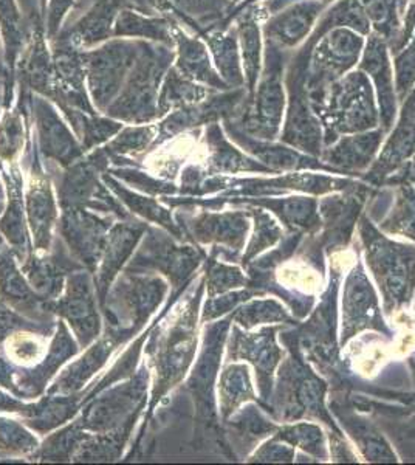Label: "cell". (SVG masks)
I'll use <instances>...</instances> for the list:
<instances>
[{
  "instance_id": "cell-28",
  "label": "cell",
  "mask_w": 415,
  "mask_h": 465,
  "mask_svg": "<svg viewBox=\"0 0 415 465\" xmlns=\"http://www.w3.org/2000/svg\"><path fill=\"white\" fill-rule=\"evenodd\" d=\"M0 210H2V203H0Z\"/></svg>"
},
{
  "instance_id": "cell-26",
  "label": "cell",
  "mask_w": 415,
  "mask_h": 465,
  "mask_svg": "<svg viewBox=\"0 0 415 465\" xmlns=\"http://www.w3.org/2000/svg\"><path fill=\"white\" fill-rule=\"evenodd\" d=\"M22 322L15 313L8 312L5 307L0 306V340L5 337L6 332L11 329L21 328Z\"/></svg>"
},
{
  "instance_id": "cell-8",
  "label": "cell",
  "mask_w": 415,
  "mask_h": 465,
  "mask_svg": "<svg viewBox=\"0 0 415 465\" xmlns=\"http://www.w3.org/2000/svg\"><path fill=\"white\" fill-rule=\"evenodd\" d=\"M78 349L74 348V341L70 340L69 333L64 328V324H59L58 337L54 339L52 351L43 365H39L37 370L32 372H26L24 376L19 377V385H24L21 390V396H36L37 392H41L48 377L52 376L54 370L58 368L64 360L69 359L72 355L76 354Z\"/></svg>"
},
{
  "instance_id": "cell-16",
  "label": "cell",
  "mask_w": 415,
  "mask_h": 465,
  "mask_svg": "<svg viewBox=\"0 0 415 465\" xmlns=\"http://www.w3.org/2000/svg\"><path fill=\"white\" fill-rule=\"evenodd\" d=\"M0 230L16 250L24 249L25 245V228L22 216L21 191L15 183H11L10 208L6 216L0 221Z\"/></svg>"
},
{
  "instance_id": "cell-21",
  "label": "cell",
  "mask_w": 415,
  "mask_h": 465,
  "mask_svg": "<svg viewBox=\"0 0 415 465\" xmlns=\"http://www.w3.org/2000/svg\"><path fill=\"white\" fill-rule=\"evenodd\" d=\"M153 131L151 127H131V129H126L124 133L120 135V137L116 138L115 142L111 144V146H107V148H111L112 151H116V153H140L143 151V148H146L147 143L153 140Z\"/></svg>"
},
{
  "instance_id": "cell-10",
  "label": "cell",
  "mask_w": 415,
  "mask_h": 465,
  "mask_svg": "<svg viewBox=\"0 0 415 465\" xmlns=\"http://www.w3.org/2000/svg\"><path fill=\"white\" fill-rule=\"evenodd\" d=\"M375 295L363 273L352 275L347 282L346 293V337L363 326L361 318H371L377 313Z\"/></svg>"
},
{
  "instance_id": "cell-5",
  "label": "cell",
  "mask_w": 415,
  "mask_h": 465,
  "mask_svg": "<svg viewBox=\"0 0 415 465\" xmlns=\"http://www.w3.org/2000/svg\"><path fill=\"white\" fill-rule=\"evenodd\" d=\"M58 311L64 317L69 318L70 324L74 326L83 346H87L98 335L100 324L94 306L89 278L84 273L70 278L69 293L59 302Z\"/></svg>"
},
{
  "instance_id": "cell-6",
  "label": "cell",
  "mask_w": 415,
  "mask_h": 465,
  "mask_svg": "<svg viewBox=\"0 0 415 465\" xmlns=\"http://www.w3.org/2000/svg\"><path fill=\"white\" fill-rule=\"evenodd\" d=\"M37 127L41 134V144L47 157L58 160L59 163L67 164L78 157V144L70 135L67 127L64 126L59 116L45 101L37 100Z\"/></svg>"
},
{
  "instance_id": "cell-18",
  "label": "cell",
  "mask_w": 415,
  "mask_h": 465,
  "mask_svg": "<svg viewBox=\"0 0 415 465\" xmlns=\"http://www.w3.org/2000/svg\"><path fill=\"white\" fill-rule=\"evenodd\" d=\"M24 143L21 115L6 114L4 122L0 123V157L11 160L16 157Z\"/></svg>"
},
{
  "instance_id": "cell-20",
  "label": "cell",
  "mask_w": 415,
  "mask_h": 465,
  "mask_svg": "<svg viewBox=\"0 0 415 465\" xmlns=\"http://www.w3.org/2000/svg\"><path fill=\"white\" fill-rule=\"evenodd\" d=\"M36 439L25 433L19 425L13 420L0 419V449L24 453V451L36 449Z\"/></svg>"
},
{
  "instance_id": "cell-11",
  "label": "cell",
  "mask_w": 415,
  "mask_h": 465,
  "mask_svg": "<svg viewBox=\"0 0 415 465\" xmlns=\"http://www.w3.org/2000/svg\"><path fill=\"white\" fill-rule=\"evenodd\" d=\"M0 293L19 311L33 312L36 318L41 315L43 309H39V298L33 296L28 286H25L8 252L0 256Z\"/></svg>"
},
{
  "instance_id": "cell-15",
  "label": "cell",
  "mask_w": 415,
  "mask_h": 465,
  "mask_svg": "<svg viewBox=\"0 0 415 465\" xmlns=\"http://www.w3.org/2000/svg\"><path fill=\"white\" fill-rule=\"evenodd\" d=\"M0 27L6 43V63L13 67L22 43L21 16L13 0H0Z\"/></svg>"
},
{
  "instance_id": "cell-24",
  "label": "cell",
  "mask_w": 415,
  "mask_h": 465,
  "mask_svg": "<svg viewBox=\"0 0 415 465\" xmlns=\"http://www.w3.org/2000/svg\"><path fill=\"white\" fill-rule=\"evenodd\" d=\"M74 5V0H50L48 5V37L53 39L58 33L59 25L63 22V17L67 15L70 6Z\"/></svg>"
},
{
  "instance_id": "cell-12",
  "label": "cell",
  "mask_w": 415,
  "mask_h": 465,
  "mask_svg": "<svg viewBox=\"0 0 415 465\" xmlns=\"http://www.w3.org/2000/svg\"><path fill=\"white\" fill-rule=\"evenodd\" d=\"M140 238V230L129 227V225H120L112 232L109 238V245H107V254H105L104 264L100 273V289L101 300L104 298V293L109 289L112 278L116 275V272L120 269V265L124 262L129 253H131L133 245Z\"/></svg>"
},
{
  "instance_id": "cell-14",
  "label": "cell",
  "mask_w": 415,
  "mask_h": 465,
  "mask_svg": "<svg viewBox=\"0 0 415 465\" xmlns=\"http://www.w3.org/2000/svg\"><path fill=\"white\" fill-rule=\"evenodd\" d=\"M114 36L151 37L162 43H173V33L169 22L163 19L138 16L132 11H123L116 21Z\"/></svg>"
},
{
  "instance_id": "cell-17",
  "label": "cell",
  "mask_w": 415,
  "mask_h": 465,
  "mask_svg": "<svg viewBox=\"0 0 415 465\" xmlns=\"http://www.w3.org/2000/svg\"><path fill=\"white\" fill-rule=\"evenodd\" d=\"M252 392L248 383V374L245 368H230L226 371L222 381V394H223V411H232L236 403L242 402L243 397Z\"/></svg>"
},
{
  "instance_id": "cell-13",
  "label": "cell",
  "mask_w": 415,
  "mask_h": 465,
  "mask_svg": "<svg viewBox=\"0 0 415 465\" xmlns=\"http://www.w3.org/2000/svg\"><path fill=\"white\" fill-rule=\"evenodd\" d=\"M114 348H115V341L112 340V335L100 341L95 348L90 349L85 357L81 359V361L70 366L69 370L64 372V376L56 381V385L53 386L52 391L65 392L78 390L79 386H83V383L95 371L100 370V366L104 363L105 359L109 357Z\"/></svg>"
},
{
  "instance_id": "cell-9",
  "label": "cell",
  "mask_w": 415,
  "mask_h": 465,
  "mask_svg": "<svg viewBox=\"0 0 415 465\" xmlns=\"http://www.w3.org/2000/svg\"><path fill=\"white\" fill-rule=\"evenodd\" d=\"M28 214H30V223L35 232L37 249H48L50 228L56 213H54L50 188L44 179L33 180L30 194H28Z\"/></svg>"
},
{
  "instance_id": "cell-23",
  "label": "cell",
  "mask_w": 415,
  "mask_h": 465,
  "mask_svg": "<svg viewBox=\"0 0 415 465\" xmlns=\"http://www.w3.org/2000/svg\"><path fill=\"white\" fill-rule=\"evenodd\" d=\"M85 129V148H92L94 144L101 143L107 138L118 133L122 129V124L118 123L107 122V120H92L83 124Z\"/></svg>"
},
{
  "instance_id": "cell-1",
  "label": "cell",
  "mask_w": 415,
  "mask_h": 465,
  "mask_svg": "<svg viewBox=\"0 0 415 465\" xmlns=\"http://www.w3.org/2000/svg\"><path fill=\"white\" fill-rule=\"evenodd\" d=\"M163 59H166L164 52H157L153 48H149L147 52L143 50L142 58H138L126 90L123 92L120 100L107 109L112 116L131 122H147L155 115L153 98L157 94L158 81L162 74L158 63H162Z\"/></svg>"
},
{
  "instance_id": "cell-2",
  "label": "cell",
  "mask_w": 415,
  "mask_h": 465,
  "mask_svg": "<svg viewBox=\"0 0 415 465\" xmlns=\"http://www.w3.org/2000/svg\"><path fill=\"white\" fill-rule=\"evenodd\" d=\"M197 302L188 304V311L180 313L179 320L169 329L168 339L157 349V386L153 392V403L173 381H179L190 365L194 354V311Z\"/></svg>"
},
{
  "instance_id": "cell-3",
  "label": "cell",
  "mask_w": 415,
  "mask_h": 465,
  "mask_svg": "<svg viewBox=\"0 0 415 465\" xmlns=\"http://www.w3.org/2000/svg\"><path fill=\"white\" fill-rule=\"evenodd\" d=\"M137 48V44L112 43L94 54H84L90 89L100 109H104L120 89L127 69L142 52Z\"/></svg>"
},
{
  "instance_id": "cell-25",
  "label": "cell",
  "mask_w": 415,
  "mask_h": 465,
  "mask_svg": "<svg viewBox=\"0 0 415 465\" xmlns=\"http://www.w3.org/2000/svg\"><path fill=\"white\" fill-rule=\"evenodd\" d=\"M239 282H242V276H241L237 270L226 269V267L219 265L216 270L211 272L210 286L214 291L222 292L226 287L234 286V284H239Z\"/></svg>"
},
{
  "instance_id": "cell-22",
  "label": "cell",
  "mask_w": 415,
  "mask_h": 465,
  "mask_svg": "<svg viewBox=\"0 0 415 465\" xmlns=\"http://www.w3.org/2000/svg\"><path fill=\"white\" fill-rule=\"evenodd\" d=\"M284 309L273 302H254L252 306L243 309V312L237 317L245 326H252L258 322H272V320H284Z\"/></svg>"
},
{
  "instance_id": "cell-27",
  "label": "cell",
  "mask_w": 415,
  "mask_h": 465,
  "mask_svg": "<svg viewBox=\"0 0 415 465\" xmlns=\"http://www.w3.org/2000/svg\"><path fill=\"white\" fill-rule=\"evenodd\" d=\"M10 377V368H8L4 360L0 359V385H5L6 388L11 386V390L15 391V386L11 383Z\"/></svg>"
},
{
  "instance_id": "cell-29",
  "label": "cell",
  "mask_w": 415,
  "mask_h": 465,
  "mask_svg": "<svg viewBox=\"0 0 415 465\" xmlns=\"http://www.w3.org/2000/svg\"><path fill=\"white\" fill-rule=\"evenodd\" d=\"M138 4H140V2H142V0H137Z\"/></svg>"
},
{
  "instance_id": "cell-7",
  "label": "cell",
  "mask_w": 415,
  "mask_h": 465,
  "mask_svg": "<svg viewBox=\"0 0 415 465\" xmlns=\"http://www.w3.org/2000/svg\"><path fill=\"white\" fill-rule=\"evenodd\" d=\"M123 0H98L92 10L61 39L74 47H90L111 36L112 22L122 8Z\"/></svg>"
},
{
  "instance_id": "cell-19",
  "label": "cell",
  "mask_w": 415,
  "mask_h": 465,
  "mask_svg": "<svg viewBox=\"0 0 415 465\" xmlns=\"http://www.w3.org/2000/svg\"><path fill=\"white\" fill-rule=\"evenodd\" d=\"M6 352L15 361L33 363L43 355V344L32 333H15L6 341Z\"/></svg>"
},
{
  "instance_id": "cell-4",
  "label": "cell",
  "mask_w": 415,
  "mask_h": 465,
  "mask_svg": "<svg viewBox=\"0 0 415 465\" xmlns=\"http://www.w3.org/2000/svg\"><path fill=\"white\" fill-rule=\"evenodd\" d=\"M371 264L384 286L388 302H403L410 300V292L415 280V252L410 247L394 249V245L375 247Z\"/></svg>"
}]
</instances>
